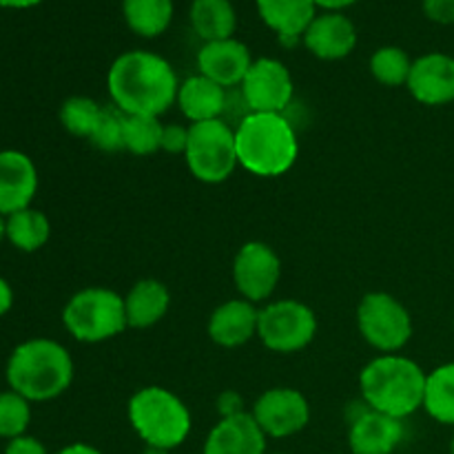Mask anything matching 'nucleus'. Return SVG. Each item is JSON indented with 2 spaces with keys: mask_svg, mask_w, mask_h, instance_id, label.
I'll return each mask as SVG.
<instances>
[{
  "mask_svg": "<svg viewBox=\"0 0 454 454\" xmlns=\"http://www.w3.org/2000/svg\"><path fill=\"white\" fill-rule=\"evenodd\" d=\"M106 87L124 115H160L177 100L180 80L167 58L146 49L120 53L109 67Z\"/></svg>",
  "mask_w": 454,
  "mask_h": 454,
  "instance_id": "1",
  "label": "nucleus"
},
{
  "mask_svg": "<svg viewBox=\"0 0 454 454\" xmlns=\"http://www.w3.org/2000/svg\"><path fill=\"white\" fill-rule=\"evenodd\" d=\"M7 384L29 402H51L74 381L69 350L47 337L27 340L13 348L7 362Z\"/></svg>",
  "mask_w": 454,
  "mask_h": 454,
  "instance_id": "2",
  "label": "nucleus"
},
{
  "mask_svg": "<svg viewBox=\"0 0 454 454\" xmlns=\"http://www.w3.org/2000/svg\"><path fill=\"white\" fill-rule=\"evenodd\" d=\"M426 372L412 359L390 353L372 359L359 375L362 402L371 411L406 419L424 408Z\"/></svg>",
  "mask_w": 454,
  "mask_h": 454,
  "instance_id": "3",
  "label": "nucleus"
},
{
  "mask_svg": "<svg viewBox=\"0 0 454 454\" xmlns=\"http://www.w3.org/2000/svg\"><path fill=\"white\" fill-rule=\"evenodd\" d=\"M239 167L257 177H278L293 168L300 140L284 114H248L235 129Z\"/></svg>",
  "mask_w": 454,
  "mask_h": 454,
  "instance_id": "4",
  "label": "nucleus"
},
{
  "mask_svg": "<svg viewBox=\"0 0 454 454\" xmlns=\"http://www.w3.org/2000/svg\"><path fill=\"white\" fill-rule=\"evenodd\" d=\"M127 415L137 437L149 448L164 452L182 446L193 426L186 403L162 386L137 390L129 399Z\"/></svg>",
  "mask_w": 454,
  "mask_h": 454,
  "instance_id": "5",
  "label": "nucleus"
},
{
  "mask_svg": "<svg viewBox=\"0 0 454 454\" xmlns=\"http://www.w3.org/2000/svg\"><path fill=\"white\" fill-rule=\"evenodd\" d=\"M62 324L74 340L82 344H100L122 335L129 328L124 297L111 288H82L67 301Z\"/></svg>",
  "mask_w": 454,
  "mask_h": 454,
  "instance_id": "6",
  "label": "nucleus"
},
{
  "mask_svg": "<svg viewBox=\"0 0 454 454\" xmlns=\"http://www.w3.org/2000/svg\"><path fill=\"white\" fill-rule=\"evenodd\" d=\"M184 160L195 180L204 184L226 182L233 176L235 167H239L235 129L222 118L191 124Z\"/></svg>",
  "mask_w": 454,
  "mask_h": 454,
  "instance_id": "7",
  "label": "nucleus"
},
{
  "mask_svg": "<svg viewBox=\"0 0 454 454\" xmlns=\"http://www.w3.org/2000/svg\"><path fill=\"white\" fill-rule=\"evenodd\" d=\"M357 326L364 341L384 355L397 353L411 341L412 317L390 293H368L357 306Z\"/></svg>",
  "mask_w": 454,
  "mask_h": 454,
  "instance_id": "8",
  "label": "nucleus"
},
{
  "mask_svg": "<svg viewBox=\"0 0 454 454\" xmlns=\"http://www.w3.org/2000/svg\"><path fill=\"white\" fill-rule=\"evenodd\" d=\"M317 335V315L300 300H278L260 310L257 337L273 353L304 350Z\"/></svg>",
  "mask_w": 454,
  "mask_h": 454,
  "instance_id": "9",
  "label": "nucleus"
},
{
  "mask_svg": "<svg viewBox=\"0 0 454 454\" xmlns=\"http://www.w3.org/2000/svg\"><path fill=\"white\" fill-rule=\"evenodd\" d=\"M239 87L251 114H284L295 93L291 71L275 58L253 60Z\"/></svg>",
  "mask_w": 454,
  "mask_h": 454,
  "instance_id": "10",
  "label": "nucleus"
},
{
  "mask_svg": "<svg viewBox=\"0 0 454 454\" xmlns=\"http://www.w3.org/2000/svg\"><path fill=\"white\" fill-rule=\"evenodd\" d=\"M282 279V260L264 242H247L233 260V282L244 300L266 301Z\"/></svg>",
  "mask_w": 454,
  "mask_h": 454,
  "instance_id": "11",
  "label": "nucleus"
},
{
  "mask_svg": "<svg viewBox=\"0 0 454 454\" xmlns=\"http://www.w3.org/2000/svg\"><path fill=\"white\" fill-rule=\"evenodd\" d=\"M251 415L266 437L286 439L309 426L310 406L300 390L279 386L257 397Z\"/></svg>",
  "mask_w": 454,
  "mask_h": 454,
  "instance_id": "12",
  "label": "nucleus"
},
{
  "mask_svg": "<svg viewBox=\"0 0 454 454\" xmlns=\"http://www.w3.org/2000/svg\"><path fill=\"white\" fill-rule=\"evenodd\" d=\"M408 91L426 106H443L454 102V58L433 51L412 60Z\"/></svg>",
  "mask_w": 454,
  "mask_h": 454,
  "instance_id": "13",
  "label": "nucleus"
},
{
  "mask_svg": "<svg viewBox=\"0 0 454 454\" xmlns=\"http://www.w3.org/2000/svg\"><path fill=\"white\" fill-rule=\"evenodd\" d=\"M406 437L403 419L364 406L350 419L348 446L353 454H393Z\"/></svg>",
  "mask_w": 454,
  "mask_h": 454,
  "instance_id": "14",
  "label": "nucleus"
},
{
  "mask_svg": "<svg viewBox=\"0 0 454 454\" xmlns=\"http://www.w3.org/2000/svg\"><path fill=\"white\" fill-rule=\"evenodd\" d=\"M38 191L34 160L16 149L0 151V215L29 208Z\"/></svg>",
  "mask_w": 454,
  "mask_h": 454,
  "instance_id": "15",
  "label": "nucleus"
},
{
  "mask_svg": "<svg viewBox=\"0 0 454 454\" xmlns=\"http://www.w3.org/2000/svg\"><path fill=\"white\" fill-rule=\"evenodd\" d=\"M253 65V56L244 43L235 38L204 43L198 51V69L220 87H238Z\"/></svg>",
  "mask_w": 454,
  "mask_h": 454,
  "instance_id": "16",
  "label": "nucleus"
},
{
  "mask_svg": "<svg viewBox=\"0 0 454 454\" xmlns=\"http://www.w3.org/2000/svg\"><path fill=\"white\" fill-rule=\"evenodd\" d=\"M301 40L319 60H341L357 47V29L341 12H324L315 16Z\"/></svg>",
  "mask_w": 454,
  "mask_h": 454,
  "instance_id": "17",
  "label": "nucleus"
},
{
  "mask_svg": "<svg viewBox=\"0 0 454 454\" xmlns=\"http://www.w3.org/2000/svg\"><path fill=\"white\" fill-rule=\"evenodd\" d=\"M266 439L251 412H239L213 426L202 454H266Z\"/></svg>",
  "mask_w": 454,
  "mask_h": 454,
  "instance_id": "18",
  "label": "nucleus"
},
{
  "mask_svg": "<svg viewBox=\"0 0 454 454\" xmlns=\"http://www.w3.org/2000/svg\"><path fill=\"white\" fill-rule=\"evenodd\" d=\"M260 310L253 301L229 300L217 306L208 319V337L222 348H239L257 335Z\"/></svg>",
  "mask_w": 454,
  "mask_h": 454,
  "instance_id": "19",
  "label": "nucleus"
},
{
  "mask_svg": "<svg viewBox=\"0 0 454 454\" xmlns=\"http://www.w3.org/2000/svg\"><path fill=\"white\" fill-rule=\"evenodd\" d=\"M257 13L284 44H293L306 34L317 16L315 0H255Z\"/></svg>",
  "mask_w": 454,
  "mask_h": 454,
  "instance_id": "20",
  "label": "nucleus"
},
{
  "mask_svg": "<svg viewBox=\"0 0 454 454\" xmlns=\"http://www.w3.org/2000/svg\"><path fill=\"white\" fill-rule=\"evenodd\" d=\"M177 106L191 124L217 120L226 109V89L198 74L180 82L177 91Z\"/></svg>",
  "mask_w": 454,
  "mask_h": 454,
  "instance_id": "21",
  "label": "nucleus"
},
{
  "mask_svg": "<svg viewBox=\"0 0 454 454\" xmlns=\"http://www.w3.org/2000/svg\"><path fill=\"white\" fill-rule=\"evenodd\" d=\"M171 306V293L160 279L146 278L133 284L124 295V313L131 328H151L162 322Z\"/></svg>",
  "mask_w": 454,
  "mask_h": 454,
  "instance_id": "22",
  "label": "nucleus"
},
{
  "mask_svg": "<svg viewBox=\"0 0 454 454\" xmlns=\"http://www.w3.org/2000/svg\"><path fill=\"white\" fill-rule=\"evenodd\" d=\"M189 18L204 43L233 38L238 29V13L231 0H193Z\"/></svg>",
  "mask_w": 454,
  "mask_h": 454,
  "instance_id": "23",
  "label": "nucleus"
},
{
  "mask_svg": "<svg viewBox=\"0 0 454 454\" xmlns=\"http://www.w3.org/2000/svg\"><path fill=\"white\" fill-rule=\"evenodd\" d=\"M173 0H122V16L129 29L142 38H155L173 20Z\"/></svg>",
  "mask_w": 454,
  "mask_h": 454,
  "instance_id": "24",
  "label": "nucleus"
},
{
  "mask_svg": "<svg viewBox=\"0 0 454 454\" xmlns=\"http://www.w3.org/2000/svg\"><path fill=\"white\" fill-rule=\"evenodd\" d=\"M51 238V222L43 211L22 208L7 217V239L22 253H35Z\"/></svg>",
  "mask_w": 454,
  "mask_h": 454,
  "instance_id": "25",
  "label": "nucleus"
},
{
  "mask_svg": "<svg viewBox=\"0 0 454 454\" xmlns=\"http://www.w3.org/2000/svg\"><path fill=\"white\" fill-rule=\"evenodd\" d=\"M424 411L439 424L454 426V362L428 372Z\"/></svg>",
  "mask_w": 454,
  "mask_h": 454,
  "instance_id": "26",
  "label": "nucleus"
},
{
  "mask_svg": "<svg viewBox=\"0 0 454 454\" xmlns=\"http://www.w3.org/2000/svg\"><path fill=\"white\" fill-rule=\"evenodd\" d=\"M164 124L155 115H124V149L133 155H153L162 149Z\"/></svg>",
  "mask_w": 454,
  "mask_h": 454,
  "instance_id": "27",
  "label": "nucleus"
},
{
  "mask_svg": "<svg viewBox=\"0 0 454 454\" xmlns=\"http://www.w3.org/2000/svg\"><path fill=\"white\" fill-rule=\"evenodd\" d=\"M412 60L402 47H380L371 58V74L384 87H402L408 82Z\"/></svg>",
  "mask_w": 454,
  "mask_h": 454,
  "instance_id": "28",
  "label": "nucleus"
},
{
  "mask_svg": "<svg viewBox=\"0 0 454 454\" xmlns=\"http://www.w3.org/2000/svg\"><path fill=\"white\" fill-rule=\"evenodd\" d=\"M100 115H102V106L98 105L93 98H87V96L67 98L60 106L62 127H65L71 136L87 137V140L91 137Z\"/></svg>",
  "mask_w": 454,
  "mask_h": 454,
  "instance_id": "29",
  "label": "nucleus"
},
{
  "mask_svg": "<svg viewBox=\"0 0 454 454\" xmlns=\"http://www.w3.org/2000/svg\"><path fill=\"white\" fill-rule=\"evenodd\" d=\"M31 424V402L16 390L0 393V437L12 442L22 437Z\"/></svg>",
  "mask_w": 454,
  "mask_h": 454,
  "instance_id": "30",
  "label": "nucleus"
},
{
  "mask_svg": "<svg viewBox=\"0 0 454 454\" xmlns=\"http://www.w3.org/2000/svg\"><path fill=\"white\" fill-rule=\"evenodd\" d=\"M96 149L115 153L124 149V114L120 109H102L100 120L89 137Z\"/></svg>",
  "mask_w": 454,
  "mask_h": 454,
  "instance_id": "31",
  "label": "nucleus"
},
{
  "mask_svg": "<svg viewBox=\"0 0 454 454\" xmlns=\"http://www.w3.org/2000/svg\"><path fill=\"white\" fill-rule=\"evenodd\" d=\"M186 145H189V127H182V124H164L162 151L184 155Z\"/></svg>",
  "mask_w": 454,
  "mask_h": 454,
  "instance_id": "32",
  "label": "nucleus"
},
{
  "mask_svg": "<svg viewBox=\"0 0 454 454\" xmlns=\"http://www.w3.org/2000/svg\"><path fill=\"white\" fill-rule=\"evenodd\" d=\"M424 13L437 25H454V0H424Z\"/></svg>",
  "mask_w": 454,
  "mask_h": 454,
  "instance_id": "33",
  "label": "nucleus"
},
{
  "mask_svg": "<svg viewBox=\"0 0 454 454\" xmlns=\"http://www.w3.org/2000/svg\"><path fill=\"white\" fill-rule=\"evenodd\" d=\"M4 454H49L47 448L43 446V442H38L35 437L29 434H22V437L12 439L4 448Z\"/></svg>",
  "mask_w": 454,
  "mask_h": 454,
  "instance_id": "34",
  "label": "nucleus"
},
{
  "mask_svg": "<svg viewBox=\"0 0 454 454\" xmlns=\"http://www.w3.org/2000/svg\"><path fill=\"white\" fill-rule=\"evenodd\" d=\"M220 412L222 417H231V415H239L242 411V399H239L238 393H224L220 397Z\"/></svg>",
  "mask_w": 454,
  "mask_h": 454,
  "instance_id": "35",
  "label": "nucleus"
},
{
  "mask_svg": "<svg viewBox=\"0 0 454 454\" xmlns=\"http://www.w3.org/2000/svg\"><path fill=\"white\" fill-rule=\"evenodd\" d=\"M13 306V291L12 286H9V282L4 278H0V317H4V315L12 310Z\"/></svg>",
  "mask_w": 454,
  "mask_h": 454,
  "instance_id": "36",
  "label": "nucleus"
},
{
  "mask_svg": "<svg viewBox=\"0 0 454 454\" xmlns=\"http://www.w3.org/2000/svg\"><path fill=\"white\" fill-rule=\"evenodd\" d=\"M56 454H102V452L98 450V448L89 446V443L78 442V443H69V446H65L62 450H58Z\"/></svg>",
  "mask_w": 454,
  "mask_h": 454,
  "instance_id": "37",
  "label": "nucleus"
},
{
  "mask_svg": "<svg viewBox=\"0 0 454 454\" xmlns=\"http://www.w3.org/2000/svg\"><path fill=\"white\" fill-rule=\"evenodd\" d=\"M355 3H357V0H315V4L322 7L324 12H341V9L350 7V4Z\"/></svg>",
  "mask_w": 454,
  "mask_h": 454,
  "instance_id": "38",
  "label": "nucleus"
},
{
  "mask_svg": "<svg viewBox=\"0 0 454 454\" xmlns=\"http://www.w3.org/2000/svg\"><path fill=\"white\" fill-rule=\"evenodd\" d=\"M43 0H0V7H7V9H29L40 4Z\"/></svg>",
  "mask_w": 454,
  "mask_h": 454,
  "instance_id": "39",
  "label": "nucleus"
},
{
  "mask_svg": "<svg viewBox=\"0 0 454 454\" xmlns=\"http://www.w3.org/2000/svg\"><path fill=\"white\" fill-rule=\"evenodd\" d=\"M4 238H7V217L0 215V242H3Z\"/></svg>",
  "mask_w": 454,
  "mask_h": 454,
  "instance_id": "40",
  "label": "nucleus"
},
{
  "mask_svg": "<svg viewBox=\"0 0 454 454\" xmlns=\"http://www.w3.org/2000/svg\"><path fill=\"white\" fill-rule=\"evenodd\" d=\"M450 454H454V434H452V442H450Z\"/></svg>",
  "mask_w": 454,
  "mask_h": 454,
  "instance_id": "41",
  "label": "nucleus"
},
{
  "mask_svg": "<svg viewBox=\"0 0 454 454\" xmlns=\"http://www.w3.org/2000/svg\"><path fill=\"white\" fill-rule=\"evenodd\" d=\"M278 454H284V452H278Z\"/></svg>",
  "mask_w": 454,
  "mask_h": 454,
  "instance_id": "42",
  "label": "nucleus"
}]
</instances>
